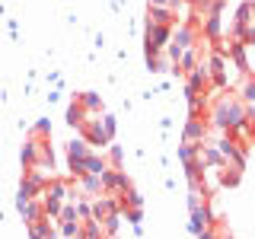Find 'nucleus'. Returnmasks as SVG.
Masks as SVG:
<instances>
[{"label": "nucleus", "instance_id": "1", "mask_svg": "<svg viewBox=\"0 0 255 239\" xmlns=\"http://www.w3.org/2000/svg\"><path fill=\"white\" fill-rule=\"evenodd\" d=\"M217 150H220V156H223V163H227V166L246 169V153H243V143H236V137L217 140Z\"/></svg>", "mask_w": 255, "mask_h": 239}, {"label": "nucleus", "instance_id": "2", "mask_svg": "<svg viewBox=\"0 0 255 239\" xmlns=\"http://www.w3.org/2000/svg\"><path fill=\"white\" fill-rule=\"evenodd\" d=\"M172 38V26H156V22H147V54H159Z\"/></svg>", "mask_w": 255, "mask_h": 239}, {"label": "nucleus", "instance_id": "3", "mask_svg": "<svg viewBox=\"0 0 255 239\" xmlns=\"http://www.w3.org/2000/svg\"><path fill=\"white\" fill-rule=\"evenodd\" d=\"M93 150H90V143H83V140H74L67 147V156H70V172L77 175H86V156H90Z\"/></svg>", "mask_w": 255, "mask_h": 239}, {"label": "nucleus", "instance_id": "4", "mask_svg": "<svg viewBox=\"0 0 255 239\" xmlns=\"http://www.w3.org/2000/svg\"><path fill=\"white\" fill-rule=\"evenodd\" d=\"M102 188H106L109 195H122V191L131 188V182H128V175H125V172H118V169H106V172H102Z\"/></svg>", "mask_w": 255, "mask_h": 239}, {"label": "nucleus", "instance_id": "5", "mask_svg": "<svg viewBox=\"0 0 255 239\" xmlns=\"http://www.w3.org/2000/svg\"><path fill=\"white\" fill-rule=\"evenodd\" d=\"M204 134H207L204 118L191 115V118H188V124H185V140H188V143H198V140H204Z\"/></svg>", "mask_w": 255, "mask_h": 239}, {"label": "nucleus", "instance_id": "6", "mask_svg": "<svg viewBox=\"0 0 255 239\" xmlns=\"http://www.w3.org/2000/svg\"><path fill=\"white\" fill-rule=\"evenodd\" d=\"M175 10L172 6H150V16L147 22H156V26H175Z\"/></svg>", "mask_w": 255, "mask_h": 239}, {"label": "nucleus", "instance_id": "7", "mask_svg": "<svg viewBox=\"0 0 255 239\" xmlns=\"http://www.w3.org/2000/svg\"><path fill=\"white\" fill-rule=\"evenodd\" d=\"M77 99H80V106L90 112V115H99L102 102H99V96H96V93H77Z\"/></svg>", "mask_w": 255, "mask_h": 239}, {"label": "nucleus", "instance_id": "8", "mask_svg": "<svg viewBox=\"0 0 255 239\" xmlns=\"http://www.w3.org/2000/svg\"><path fill=\"white\" fill-rule=\"evenodd\" d=\"M239 99H243L249 109H255V77H246L243 90H239Z\"/></svg>", "mask_w": 255, "mask_h": 239}, {"label": "nucleus", "instance_id": "9", "mask_svg": "<svg viewBox=\"0 0 255 239\" xmlns=\"http://www.w3.org/2000/svg\"><path fill=\"white\" fill-rule=\"evenodd\" d=\"M109 156H112V163H122V150H118V147H112Z\"/></svg>", "mask_w": 255, "mask_h": 239}, {"label": "nucleus", "instance_id": "10", "mask_svg": "<svg viewBox=\"0 0 255 239\" xmlns=\"http://www.w3.org/2000/svg\"><path fill=\"white\" fill-rule=\"evenodd\" d=\"M150 6H169V0H150Z\"/></svg>", "mask_w": 255, "mask_h": 239}, {"label": "nucleus", "instance_id": "11", "mask_svg": "<svg viewBox=\"0 0 255 239\" xmlns=\"http://www.w3.org/2000/svg\"><path fill=\"white\" fill-rule=\"evenodd\" d=\"M249 134H252V140H255V118H252V124H249Z\"/></svg>", "mask_w": 255, "mask_h": 239}, {"label": "nucleus", "instance_id": "12", "mask_svg": "<svg viewBox=\"0 0 255 239\" xmlns=\"http://www.w3.org/2000/svg\"><path fill=\"white\" fill-rule=\"evenodd\" d=\"M188 3H195V6H198V0H188Z\"/></svg>", "mask_w": 255, "mask_h": 239}]
</instances>
